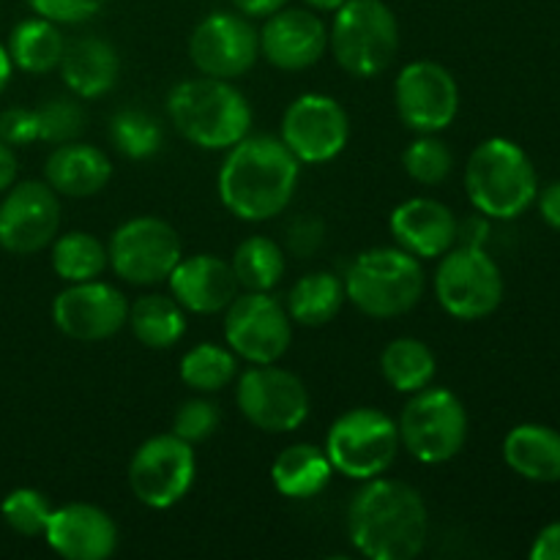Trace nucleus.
I'll return each mask as SVG.
<instances>
[{"instance_id":"obj_2","label":"nucleus","mask_w":560,"mask_h":560,"mask_svg":"<svg viewBox=\"0 0 560 560\" xmlns=\"http://www.w3.org/2000/svg\"><path fill=\"white\" fill-rule=\"evenodd\" d=\"M301 162L282 137L246 135L228 148L217 189L222 206L241 222L277 219L293 202Z\"/></svg>"},{"instance_id":"obj_6","label":"nucleus","mask_w":560,"mask_h":560,"mask_svg":"<svg viewBox=\"0 0 560 560\" xmlns=\"http://www.w3.org/2000/svg\"><path fill=\"white\" fill-rule=\"evenodd\" d=\"M328 47L339 69L370 80L383 74L399 52V22L383 0H345L334 11Z\"/></svg>"},{"instance_id":"obj_27","label":"nucleus","mask_w":560,"mask_h":560,"mask_svg":"<svg viewBox=\"0 0 560 560\" xmlns=\"http://www.w3.org/2000/svg\"><path fill=\"white\" fill-rule=\"evenodd\" d=\"M135 339L151 350H170L184 339L186 310L173 295H142L129 306V320Z\"/></svg>"},{"instance_id":"obj_45","label":"nucleus","mask_w":560,"mask_h":560,"mask_svg":"<svg viewBox=\"0 0 560 560\" xmlns=\"http://www.w3.org/2000/svg\"><path fill=\"white\" fill-rule=\"evenodd\" d=\"M16 156H14V148L9 142L0 140V191H5L9 186H14L16 180Z\"/></svg>"},{"instance_id":"obj_8","label":"nucleus","mask_w":560,"mask_h":560,"mask_svg":"<svg viewBox=\"0 0 560 560\" xmlns=\"http://www.w3.org/2000/svg\"><path fill=\"white\" fill-rule=\"evenodd\" d=\"M399 427L377 408H353L339 416L326 435L334 474L366 481L383 476L399 454Z\"/></svg>"},{"instance_id":"obj_21","label":"nucleus","mask_w":560,"mask_h":560,"mask_svg":"<svg viewBox=\"0 0 560 560\" xmlns=\"http://www.w3.org/2000/svg\"><path fill=\"white\" fill-rule=\"evenodd\" d=\"M394 241L419 260H438L459 241V222L452 208L432 197L399 202L388 219Z\"/></svg>"},{"instance_id":"obj_41","label":"nucleus","mask_w":560,"mask_h":560,"mask_svg":"<svg viewBox=\"0 0 560 560\" xmlns=\"http://www.w3.org/2000/svg\"><path fill=\"white\" fill-rule=\"evenodd\" d=\"M326 244V224L317 217H299L288 228V249L295 257H312Z\"/></svg>"},{"instance_id":"obj_39","label":"nucleus","mask_w":560,"mask_h":560,"mask_svg":"<svg viewBox=\"0 0 560 560\" xmlns=\"http://www.w3.org/2000/svg\"><path fill=\"white\" fill-rule=\"evenodd\" d=\"M107 3L109 0H27V5L38 16L58 22V25H77V22L91 20Z\"/></svg>"},{"instance_id":"obj_36","label":"nucleus","mask_w":560,"mask_h":560,"mask_svg":"<svg viewBox=\"0 0 560 560\" xmlns=\"http://www.w3.org/2000/svg\"><path fill=\"white\" fill-rule=\"evenodd\" d=\"M36 120L38 140L63 145V142L80 140V135L85 131L88 115L77 96H55L47 98L42 107H36Z\"/></svg>"},{"instance_id":"obj_18","label":"nucleus","mask_w":560,"mask_h":560,"mask_svg":"<svg viewBox=\"0 0 560 560\" xmlns=\"http://www.w3.org/2000/svg\"><path fill=\"white\" fill-rule=\"evenodd\" d=\"M52 320L74 342H104L129 320V301L107 282H74L52 301Z\"/></svg>"},{"instance_id":"obj_25","label":"nucleus","mask_w":560,"mask_h":560,"mask_svg":"<svg viewBox=\"0 0 560 560\" xmlns=\"http://www.w3.org/2000/svg\"><path fill=\"white\" fill-rule=\"evenodd\" d=\"M503 459L528 481H560V432L547 424H517L503 441Z\"/></svg>"},{"instance_id":"obj_11","label":"nucleus","mask_w":560,"mask_h":560,"mask_svg":"<svg viewBox=\"0 0 560 560\" xmlns=\"http://www.w3.org/2000/svg\"><path fill=\"white\" fill-rule=\"evenodd\" d=\"M109 266L124 282L148 288L167 282L184 257L178 233L159 217H135L120 224L107 244Z\"/></svg>"},{"instance_id":"obj_33","label":"nucleus","mask_w":560,"mask_h":560,"mask_svg":"<svg viewBox=\"0 0 560 560\" xmlns=\"http://www.w3.org/2000/svg\"><path fill=\"white\" fill-rule=\"evenodd\" d=\"M238 377V355L230 348L200 342L180 359V381L200 394H217Z\"/></svg>"},{"instance_id":"obj_14","label":"nucleus","mask_w":560,"mask_h":560,"mask_svg":"<svg viewBox=\"0 0 560 560\" xmlns=\"http://www.w3.org/2000/svg\"><path fill=\"white\" fill-rule=\"evenodd\" d=\"M399 120L416 135L448 129L459 113V85L452 71L435 60H413L394 82Z\"/></svg>"},{"instance_id":"obj_23","label":"nucleus","mask_w":560,"mask_h":560,"mask_svg":"<svg viewBox=\"0 0 560 560\" xmlns=\"http://www.w3.org/2000/svg\"><path fill=\"white\" fill-rule=\"evenodd\" d=\"M44 178L58 197H93L113 178L109 156L88 142H63L55 148L44 164Z\"/></svg>"},{"instance_id":"obj_5","label":"nucleus","mask_w":560,"mask_h":560,"mask_svg":"<svg viewBox=\"0 0 560 560\" xmlns=\"http://www.w3.org/2000/svg\"><path fill=\"white\" fill-rule=\"evenodd\" d=\"M345 295L366 317L388 320L408 315L424 299L421 260L402 246H375L355 257L345 273Z\"/></svg>"},{"instance_id":"obj_9","label":"nucleus","mask_w":560,"mask_h":560,"mask_svg":"<svg viewBox=\"0 0 560 560\" xmlns=\"http://www.w3.org/2000/svg\"><path fill=\"white\" fill-rule=\"evenodd\" d=\"M435 299L457 320L490 317L503 301V273L481 246L454 244L438 257Z\"/></svg>"},{"instance_id":"obj_44","label":"nucleus","mask_w":560,"mask_h":560,"mask_svg":"<svg viewBox=\"0 0 560 560\" xmlns=\"http://www.w3.org/2000/svg\"><path fill=\"white\" fill-rule=\"evenodd\" d=\"M235 11L249 20H266V16L277 14L279 9L288 5V0H233Z\"/></svg>"},{"instance_id":"obj_20","label":"nucleus","mask_w":560,"mask_h":560,"mask_svg":"<svg viewBox=\"0 0 560 560\" xmlns=\"http://www.w3.org/2000/svg\"><path fill=\"white\" fill-rule=\"evenodd\" d=\"M44 539L66 560H107L118 550V525L93 503H66L52 509Z\"/></svg>"},{"instance_id":"obj_13","label":"nucleus","mask_w":560,"mask_h":560,"mask_svg":"<svg viewBox=\"0 0 560 560\" xmlns=\"http://www.w3.org/2000/svg\"><path fill=\"white\" fill-rule=\"evenodd\" d=\"M129 487L148 509H170L189 495L197 476L191 443L178 435H153L142 443L129 463Z\"/></svg>"},{"instance_id":"obj_22","label":"nucleus","mask_w":560,"mask_h":560,"mask_svg":"<svg viewBox=\"0 0 560 560\" xmlns=\"http://www.w3.org/2000/svg\"><path fill=\"white\" fill-rule=\"evenodd\" d=\"M170 295L191 315H217L233 304L241 293L233 266L222 257L191 255L180 257L167 277Z\"/></svg>"},{"instance_id":"obj_37","label":"nucleus","mask_w":560,"mask_h":560,"mask_svg":"<svg viewBox=\"0 0 560 560\" xmlns=\"http://www.w3.org/2000/svg\"><path fill=\"white\" fill-rule=\"evenodd\" d=\"M0 514H3L5 525L22 536H44L49 523V506L47 498L33 487H20V490L9 492L5 501L0 503Z\"/></svg>"},{"instance_id":"obj_34","label":"nucleus","mask_w":560,"mask_h":560,"mask_svg":"<svg viewBox=\"0 0 560 560\" xmlns=\"http://www.w3.org/2000/svg\"><path fill=\"white\" fill-rule=\"evenodd\" d=\"M109 140L120 156L142 162V159H151L153 153H159L164 142V129L159 118H153L145 109L126 107L118 109L109 120Z\"/></svg>"},{"instance_id":"obj_16","label":"nucleus","mask_w":560,"mask_h":560,"mask_svg":"<svg viewBox=\"0 0 560 560\" xmlns=\"http://www.w3.org/2000/svg\"><path fill=\"white\" fill-rule=\"evenodd\" d=\"M350 118L342 104L326 93L293 98L282 118V142L301 164H326L345 151Z\"/></svg>"},{"instance_id":"obj_47","label":"nucleus","mask_w":560,"mask_h":560,"mask_svg":"<svg viewBox=\"0 0 560 560\" xmlns=\"http://www.w3.org/2000/svg\"><path fill=\"white\" fill-rule=\"evenodd\" d=\"M304 3H306V9L317 11V14H334V11H337L345 0H304Z\"/></svg>"},{"instance_id":"obj_7","label":"nucleus","mask_w":560,"mask_h":560,"mask_svg":"<svg viewBox=\"0 0 560 560\" xmlns=\"http://www.w3.org/2000/svg\"><path fill=\"white\" fill-rule=\"evenodd\" d=\"M399 443L424 465H443L457 457L468 441V410L448 388L427 386L410 394L397 421Z\"/></svg>"},{"instance_id":"obj_38","label":"nucleus","mask_w":560,"mask_h":560,"mask_svg":"<svg viewBox=\"0 0 560 560\" xmlns=\"http://www.w3.org/2000/svg\"><path fill=\"white\" fill-rule=\"evenodd\" d=\"M219 421H222V413L211 399H186L173 416V435L195 446L219 430Z\"/></svg>"},{"instance_id":"obj_15","label":"nucleus","mask_w":560,"mask_h":560,"mask_svg":"<svg viewBox=\"0 0 560 560\" xmlns=\"http://www.w3.org/2000/svg\"><path fill=\"white\" fill-rule=\"evenodd\" d=\"M189 58L206 77L235 80L260 58V33L249 16L235 11H213L197 22L189 38Z\"/></svg>"},{"instance_id":"obj_26","label":"nucleus","mask_w":560,"mask_h":560,"mask_svg":"<svg viewBox=\"0 0 560 560\" xmlns=\"http://www.w3.org/2000/svg\"><path fill=\"white\" fill-rule=\"evenodd\" d=\"M334 476V465L326 448L315 443H293L271 465V481L279 495L290 501H310L320 495Z\"/></svg>"},{"instance_id":"obj_35","label":"nucleus","mask_w":560,"mask_h":560,"mask_svg":"<svg viewBox=\"0 0 560 560\" xmlns=\"http://www.w3.org/2000/svg\"><path fill=\"white\" fill-rule=\"evenodd\" d=\"M402 167L416 184L441 186L454 170V153L438 135H419L402 151Z\"/></svg>"},{"instance_id":"obj_31","label":"nucleus","mask_w":560,"mask_h":560,"mask_svg":"<svg viewBox=\"0 0 560 560\" xmlns=\"http://www.w3.org/2000/svg\"><path fill=\"white\" fill-rule=\"evenodd\" d=\"M230 266H233L235 279L244 290L271 293L284 277V252L268 235H249L238 244Z\"/></svg>"},{"instance_id":"obj_43","label":"nucleus","mask_w":560,"mask_h":560,"mask_svg":"<svg viewBox=\"0 0 560 560\" xmlns=\"http://www.w3.org/2000/svg\"><path fill=\"white\" fill-rule=\"evenodd\" d=\"M536 200H539L541 219H545L552 230H558L560 233V180L545 186V191H541V195H536Z\"/></svg>"},{"instance_id":"obj_46","label":"nucleus","mask_w":560,"mask_h":560,"mask_svg":"<svg viewBox=\"0 0 560 560\" xmlns=\"http://www.w3.org/2000/svg\"><path fill=\"white\" fill-rule=\"evenodd\" d=\"M11 58H9V49L3 47V44H0V93L5 91V85H9V80H11Z\"/></svg>"},{"instance_id":"obj_30","label":"nucleus","mask_w":560,"mask_h":560,"mask_svg":"<svg viewBox=\"0 0 560 560\" xmlns=\"http://www.w3.org/2000/svg\"><path fill=\"white\" fill-rule=\"evenodd\" d=\"M381 372L392 388L402 394H416L432 383L438 372V359L430 345L421 339L399 337L383 348Z\"/></svg>"},{"instance_id":"obj_10","label":"nucleus","mask_w":560,"mask_h":560,"mask_svg":"<svg viewBox=\"0 0 560 560\" xmlns=\"http://www.w3.org/2000/svg\"><path fill=\"white\" fill-rule=\"evenodd\" d=\"M235 402L252 427L271 435L299 430L310 416V392L304 381L277 364H252L241 372Z\"/></svg>"},{"instance_id":"obj_19","label":"nucleus","mask_w":560,"mask_h":560,"mask_svg":"<svg viewBox=\"0 0 560 560\" xmlns=\"http://www.w3.org/2000/svg\"><path fill=\"white\" fill-rule=\"evenodd\" d=\"M328 49V25L312 9H279L266 16L260 55L282 71H304Z\"/></svg>"},{"instance_id":"obj_17","label":"nucleus","mask_w":560,"mask_h":560,"mask_svg":"<svg viewBox=\"0 0 560 560\" xmlns=\"http://www.w3.org/2000/svg\"><path fill=\"white\" fill-rule=\"evenodd\" d=\"M60 230L58 191L47 180H22L0 202V246L11 255H36Z\"/></svg>"},{"instance_id":"obj_42","label":"nucleus","mask_w":560,"mask_h":560,"mask_svg":"<svg viewBox=\"0 0 560 560\" xmlns=\"http://www.w3.org/2000/svg\"><path fill=\"white\" fill-rule=\"evenodd\" d=\"M530 560H560V523L539 530L534 547H530Z\"/></svg>"},{"instance_id":"obj_32","label":"nucleus","mask_w":560,"mask_h":560,"mask_svg":"<svg viewBox=\"0 0 560 560\" xmlns=\"http://www.w3.org/2000/svg\"><path fill=\"white\" fill-rule=\"evenodd\" d=\"M109 266L107 244L93 233H66L52 241V268L63 282H91Z\"/></svg>"},{"instance_id":"obj_28","label":"nucleus","mask_w":560,"mask_h":560,"mask_svg":"<svg viewBox=\"0 0 560 560\" xmlns=\"http://www.w3.org/2000/svg\"><path fill=\"white\" fill-rule=\"evenodd\" d=\"M345 301V282L331 271H312L301 277L293 284L288 295V315L299 326L317 328L331 323L342 312Z\"/></svg>"},{"instance_id":"obj_12","label":"nucleus","mask_w":560,"mask_h":560,"mask_svg":"<svg viewBox=\"0 0 560 560\" xmlns=\"http://www.w3.org/2000/svg\"><path fill=\"white\" fill-rule=\"evenodd\" d=\"M224 339L249 364H277L293 342V320L271 293H238L224 310Z\"/></svg>"},{"instance_id":"obj_24","label":"nucleus","mask_w":560,"mask_h":560,"mask_svg":"<svg viewBox=\"0 0 560 560\" xmlns=\"http://www.w3.org/2000/svg\"><path fill=\"white\" fill-rule=\"evenodd\" d=\"M60 77L77 98H98L115 88L120 77V55L98 36H82L66 44Z\"/></svg>"},{"instance_id":"obj_4","label":"nucleus","mask_w":560,"mask_h":560,"mask_svg":"<svg viewBox=\"0 0 560 560\" xmlns=\"http://www.w3.org/2000/svg\"><path fill=\"white\" fill-rule=\"evenodd\" d=\"M465 189L476 211L487 219H517L539 195V178L528 153L506 137H490L465 164Z\"/></svg>"},{"instance_id":"obj_3","label":"nucleus","mask_w":560,"mask_h":560,"mask_svg":"<svg viewBox=\"0 0 560 560\" xmlns=\"http://www.w3.org/2000/svg\"><path fill=\"white\" fill-rule=\"evenodd\" d=\"M167 115L175 131L202 151H228L252 131V107L230 80L197 77L170 91Z\"/></svg>"},{"instance_id":"obj_40","label":"nucleus","mask_w":560,"mask_h":560,"mask_svg":"<svg viewBox=\"0 0 560 560\" xmlns=\"http://www.w3.org/2000/svg\"><path fill=\"white\" fill-rule=\"evenodd\" d=\"M0 140L14 145H31L38 140V120L36 109L11 107L0 113Z\"/></svg>"},{"instance_id":"obj_1","label":"nucleus","mask_w":560,"mask_h":560,"mask_svg":"<svg viewBox=\"0 0 560 560\" xmlns=\"http://www.w3.org/2000/svg\"><path fill=\"white\" fill-rule=\"evenodd\" d=\"M348 536L370 560H413L430 539V512L416 487L399 479H366L348 506Z\"/></svg>"},{"instance_id":"obj_29","label":"nucleus","mask_w":560,"mask_h":560,"mask_svg":"<svg viewBox=\"0 0 560 560\" xmlns=\"http://www.w3.org/2000/svg\"><path fill=\"white\" fill-rule=\"evenodd\" d=\"M5 49H9V58L16 69L27 71V74H47L60 66L66 38L58 31V22L36 14L31 20H22L11 31Z\"/></svg>"}]
</instances>
